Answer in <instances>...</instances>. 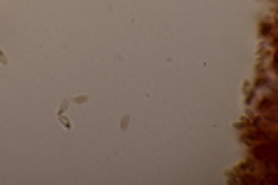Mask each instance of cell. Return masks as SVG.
<instances>
[{
    "instance_id": "6da1fadb",
    "label": "cell",
    "mask_w": 278,
    "mask_h": 185,
    "mask_svg": "<svg viewBox=\"0 0 278 185\" xmlns=\"http://www.w3.org/2000/svg\"><path fill=\"white\" fill-rule=\"evenodd\" d=\"M58 120L63 123V127H65V130H70V127H72V123H70V120H67V118H65V116H63V113H60V116H58Z\"/></svg>"
},
{
    "instance_id": "7a4b0ae2",
    "label": "cell",
    "mask_w": 278,
    "mask_h": 185,
    "mask_svg": "<svg viewBox=\"0 0 278 185\" xmlns=\"http://www.w3.org/2000/svg\"><path fill=\"white\" fill-rule=\"evenodd\" d=\"M0 65H7V56H5V51L0 49Z\"/></svg>"
}]
</instances>
